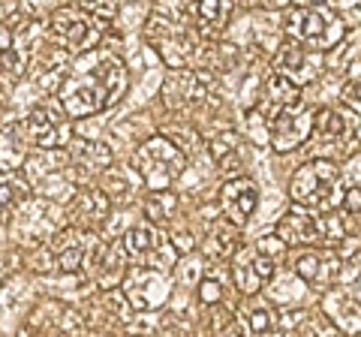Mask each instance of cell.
Returning <instances> with one entry per match:
<instances>
[{"label":"cell","mask_w":361,"mask_h":337,"mask_svg":"<svg viewBox=\"0 0 361 337\" xmlns=\"http://www.w3.org/2000/svg\"><path fill=\"white\" fill-rule=\"evenodd\" d=\"M127 91V70L109 51H85V58L75 63V70L63 78L58 99L61 109L70 118H87L118 103Z\"/></svg>","instance_id":"6da1fadb"},{"label":"cell","mask_w":361,"mask_h":337,"mask_svg":"<svg viewBox=\"0 0 361 337\" xmlns=\"http://www.w3.org/2000/svg\"><path fill=\"white\" fill-rule=\"evenodd\" d=\"M346 193L343 175L331 160H310L304 163L289 184V196L295 205L310 211H334Z\"/></svg>","instance_id":"7a4b0ae2"},{"label":"cell","mask_w":361,"mask_h":337,"mask_svg":"<svg viewBox=\"0 0 361 337\" xmlns=\"http://www.w3.org/2000/svg\"><path fill=\"white\" fill-rule=\"evenodd\" d=\"M283 241L280 235H271V238L256 241L253 247H244V250H235L232 256V283L244 295H256L262 292L277 271V259L283 253Z\"/></svg>","instance_id":"3957f363"},{"label":"cell","mask_w":361,"mask_h":337,"mask_svg":"<svg viewBox=\"0 0 361 337\" xmlns=\"http://www.w3.org/2000/svg\"><path fill=\"white\" fill-rule=\"evenodd\" d=\"M135 168H139L142 181L157 193V190H169L180 175H184L187 157L172 139L154 136L142 145L139 154H135Z\"/></svg>","instance_id":"277c9868"},{"label":"cell","mask_w":361,"mask_h":337,"mask_svg":"<svg viewBox=\"0 0 361 337\" xmlns=\"http://www.w3.org/2000/svg\"><path fill=\"white\" fill-rule=\"evenodd\" d=\"M286 30H289L292 39H298V42H304L307 49H316V51L334 49L337 42L343 39V21L337 18L331 9L307 6V4L295 6V9L289 13Z\"/></svg>","instance_id":"5b68a950"},{"label":"cell","mask_w":361,"mask_h":337,"mask_svg":"<svg viewBox=\"0 0 361 337\" xmlns=\"http://www.w3.org/2000/svg\"><path fill=\"white\" fill-rule=\"evenodd\" d=\"M121 292L127 298V305L133 310H157L169 301V292H172V274L166 268H157L148 262H139L127 268V274L121 280Z\"/></svg>","instance_id":"8992f818"},{"label":"cell","mask_w":361,"mask_h":337,"mask_svg":"<svg viewBox=\"0 0 361 337\" xmlns=\"http://www.w3.org/2000/svg\"><path fill=\"white\" fill-rule=\"evenodd\" d=\"M313 136L341 154H353L361 145V115L353 109H319L313 115Z\"/></svg>","instance_id":"52a82bcc"},{"label":"cell","mask_w":361,"mask_h":337,"mask_svg":"<svg viewBox=\"0 0 361 337\" xmlns=\"http://www.w3.org/2000/svg\"><path fill=\"white\" fill-rule=\"evenodd\" d=\"M49 27H51L54 37L63 42V46H70L75 51L97 49L99 37H103L99 21L94 16H87V9H82V6H63V9H58V13L51 16Z\"/></svg>","instance_id":"ba28073f"},{"label":"cell","mask_w":361,"mask_h":337,"mask_svg":"<svg viewBox=\"0 0 361 337\" xmlns=\"http://www.w3.org/2000/svg\"><path fill=\"white\" fill-rule=\"evenodd\" d=\"M268 136L274 151H295L313 136V111L307 106H286L268 115Z\"/></svg>","instance_id":"9c48e42d"},{"label":"cell","mask_w":361,"mask_h":337,"mask_svg":"<svg viewBox=\"0 0 361 337\" xmlns=\"http://www.w3.org/2000/svg\"><path fill=\"white\" fill-rule=\"evenodd\" d=\"M51 256H54V262H58L61 271H66V274L87 271L90 262H94V256H97L94 235H90V229H78V226L63 229L61 235H54Z\"/></svg>","instance_id":"30bf717a"},{"label":"cell","mask_w":361,"mask_h":337,"mask_svg":"<svg viewBox=\"0 0 361 337\" xmlns=\"http://www.w3.org/2000/svg\"><path fill=\"white\" fill-rule=\"evenodd\" d=\"M295 274L304 280V283L325 289L343 274V262L331 247L316 244V247H307V250H301L295 256Z\"/></svg>","instance_id":"8fae6325"},{"label":"cell","mask_w":361,"mask_h":337,"mask_svg":"<svg viewBox=\"0 0 361 337\" xmlns=\"http://www.w3.org/2000/svg\"><path fill=\"white\" fill-rule=\"evenodd\" d=\"M220 205H223V214L229 223H235V226H244L247 220L253 217V211L259 208V187L253 178H229L226 181V187L220 190Z\"/></svg>","instance_id":"7c38bea8"},{"label":"cell","mask_w":361,"mask_h":337,"mask_svg":"<svg viewBox=\"0 0 361 337\" xmlns=\"http://www.w3.org/2000/svg\"><path fill=\"white\" fill-rule=\"evenodd\" d=\"M319 66H322V54L316 49H307L304 42L292 39V37L277 51V70L286 73L292 82H298V85L310 82V78L319 73Z\"/></svg>","instance_id":"4fadbf2b"},{"label":"cell","mask_w":361,"mask_h":337,"mask_svg":"<svg viewBox=\"0 0 361 337\" xmlns=\"http://www.w3.org/2000/svg\"><path fill=\"white\" fill-rule=\"evenodd\" d=\"M25 133L30 136V142L37 145V148H61L66 142V123L61 118L58 109L51 106H37L25 118Z\"/></svg>","instance_id":"5bb4252c"},{"label":"cell","mask_w":361,"mask_h":337,"mask_svg":"<svg viewBox=\"0 0 361 337\" xmlns=\"http://www.w3.org/2000/svg\"><path fill=\"white\" fill-rule=\"evenodd\" d=\"M123 250L130 253L133 262H148L157 265V256L166 250V235L154 226V223H145V226H133L123 235Z\"/></svg>","instance_id":"9a60e30c"},{"label":"cell","mask_w":361,"mask_h":337,"mask_svg":"<svg viewBox=\"0 0 361 337\" xmlns=\"http://www.w3.org/2000/svg\"><path fill=\"white\" fill-rule=\"evenodd\" d=\"M205 91H208V78L202 73H175L166 78L163 99L169 109H178V106L193 103V99H202Z\"/></svg>","instance_id":"2e32d148"},{"label":"cell","mask_w":361,"mask_h":337,"mask_svg":"<svg viewBox=\"0 0 361 337\" xmlns=\"http://www.w3.org/2000/svg\"><path fill=\"white\" fill-rule=\"evenodd\" d=\"M109 217V196L97 193V190H90V193H78L70 205V223L78 229H90L94 232L99 223H106Z\"/></svg>","instance_id":"e0dca14e"},{"label":"cell","mask_w":361,"mask_h":337,"mask_svg":"<svg viewBox=\"0 0 361 337\" xmlns=\"http://www.w3.org/2000/svg\"><path fill=\"white\" fill-rule=\"evenodd\" d=\"M298 103H301V85L292 82L280 70L271 73L265 82V115H271L277 109H286V106H298Z\"/></svg>","instance_id":"ac0fdd59"},{"label":"cell","mask_w":361,"mask_h":337,"mask_svg":"<svg viewBox=\"0 0 361 337\" xmlns=\"http://www.w3.org/2000/svg\"><path fill=\"white\" fill-rule=\"evenodd\" d=\"M235 250H238V226L229 223V220L217 223L205 238V253L214 262H229L235 256Z\"/></svg>","instance_id":"d6986e66"},{"label":"cell","mask_w":361,"mask_h":337,"mask_svg":"<svg viewBox=\"0 0 361 337\" xmlns=\"http://www.w3.org/2000/svg\"><path fill=\"white\" fill-rule=\"evenodd\" d=\"M30 196V184L27 178L18 172V168H4L0 172V214H6V211H16L27 202Z\"/></svg>","instance_id":"ffe728a7"},{"label":"cell","mask_w":361,"mask_h":337,"mask_svg":"<svg viewBox=\"0 0 361 337\" xmlns=\"http://www.w3.org/2000/svg\"><path fill=\"white\" fill-rule=\"evenodd\" d=\"M70 157H73L75 166L87 168V172H106V168L111 166V151L99 142H73Z\"/></svg>","instance_id":"44dd1931"},{"label":"cell","mask_w":361,"mask_h":337,"mask_svg":"<svg viewBox=\"0 0 361 337\" xmlns=\"http://www.w3.org/2000/svg\"><path fill=\"white\" fill-rule=\"evenodd\" d=\"M211 157L217 160L223 172H238L241 168V151H238V139L232 133H220L217 139H211Z\"/></svg>","instance_id":"7402d4cb"},{"label":"cell","mask_w":361,"mask_h":337,"mask_svg":"<svg viewBox=\"0 0 361 337\" xmlns=\"http://www.w3.org/2000/svg\"><path fill=\"white\" fill-rule=\"evenodd\" d=\"M241 319H244V331L247 334H271V331H277V313L271 307H265V305L247 307L241 313Z\"/></svg>","instance_id":"603a6c76"},{"label":"cell","mask_w":361,"mask_h":337,"mask_svg":"<svg viewBox=\"0 0 361 337\" xmlns=\"http://www.w3.org/2000/svg\"><path fill=\"white\" fill-rule=\"evenodd\" d=\"M190 13H193V18L202 27H211V25H220L223 21L226 6H223V0H193V4H190Z\"/></svg>","instance_id":"cb8c5ba5"},{"label":"cell","mask_w":361,"mask_h":337,"mask_svg":"<svg viewBox=\"0 0 361 337\" xmlns=\"http://www.w3.org/2000/svg\"><path fill=\"white\" fill-rule=\"evenodd\" d=\"M21 73H25V54L18 51L16 42L6 49H0V75L16 82V78H21Z\"/></svg>","instance_id":"d4e9b609"},{"label":"cell","mask_w":361,"mask_h":337,"mask_svg":"<svg viewBox=\"0 0 361 337\" xmlns=\"http://www.w3.org/2000/svg\"><path fill=\"white\" fill-rule=\"evenodd\" d=\"M223 298H226V286H223V280L220 277H202V283H199V301L205 307H217L223 305Z\"/></svg>","instance_id":"484cf974"},{"label":"cell","mask_w":361,"mask_h":337,"mask_svg":"<svg viewBox=\"0 0 361 337\" xmlns=\"http://www.w3.org/2000/svg\"><path fill=\"white\" fill-rule=\"evenodd\" d=\"M145 211H148V217H151L154 223L169 220V217H172V211H175L172 193H166V190H157V196L148 202V205H145Z\"/></svg>","instance_id":"4316f807"},{"label":"cell","mask_w":361,"mask_h":337,"mask_svg":"<svg viewBox=\"0 0 361 337\" xmlns=\"http://www.w3.org/2000/svg\"><path fill=\"white\" fill-rule=\"evenodd\" d=\"M341 99H343V106H349L353 111H358V115H361V73L353 75V78H349V82L343 85Z\"/></svg>","instance_id":"83f0119b"},{"label":"cell","mask_w":361,"mask_h":337,"mask_svg":"<svg viewBox=\"0 0 361 337\" xmlns=\"http://www.w3.org/2000/svg\"><path fill=\"white\" fill-rule=\"evenodd\" d=\"M346 295L355 301V305L361 307V262H358V271H355V277L349 280V286H346Z\"/></svg>","instance_id":"f1b7e54d"},{"label":"cell","mask_w":361,"mask_h":337,"mask_svg":"<svg viewBox=\"0 0 361 337\" xmlns=\"http://www.w3.org/2000/svg\"><path fill=\"white\" fill-rule=\"evenodd\" d=\"M175 250L178 253H190V250H193V235H190V232L175 235Z\"/></svg>","instance_id":"f546056e"},{"label":"cell","mask_w":361,"mask_h":337,"mask_svg":"<svg viewBox=\"0 0 361 337\" xmlns=\"http://www.w3.org/2000/svg\"><path fill=\"white\" fill-rule=\"evenodd\" d=\"M256 6H265V9H277V6H286L289 0H253Z\"/></svg>","instance_id":"4dcf8cb0"},{"label":"cell","mask_w":361,"mask_h":337,"mask_svg":"<svg viewBox=\"0 0 361 337\" xmlns=\"http://www.w3.org/2000/svg\"><path fill=\"white\" fill-rule=\"evenodd\" d=\"M99 4V0H75V6H82V9H94Z\"/></svg>","instance_id":"1f68e13d"},{"label":"cell","mask_w":361,"mask_h":337,"mask_svg":"<svg viewBox=\"0 0 361 337\" xmlns=\"http://www.w3.org/2000/svg\"><path fill=\"white\" fill-rule=\"evenodd\" d=\"M301 4H307V6H319V4H325V0H301Z\"/></svg>","instance_id":"d6a6232c"},{"label":"cell","mask_w":361,"mask_h":337,"mask_svg":"<svg viewBox=\"0 0 361 337\" xmlns=\"http://www.w3.org/2000/svg\"><path fill=\"white\" fill-rule=\"evenodd\" d=\"M0 283H4V265H0Z\"/></svg>","instance_id":"836d02e7"}]
</instances>
